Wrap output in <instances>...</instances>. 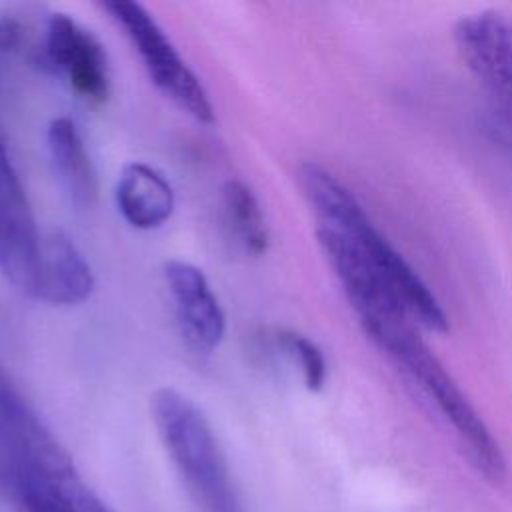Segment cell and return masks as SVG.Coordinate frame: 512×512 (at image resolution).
I'll return each instance as SVG.
<instances>
[{"instance_id": "cell-1", "label": "cell", "mask_w": 512, "mask_h": 512, "mask_svg": "<svg viewBox=\"0 0 512 512\" xmlns=\"http://www.w3.org/2000/svg\"><path fill=\"white\" fill-rule=\"evenodd\" d=\"M298 184L316 216V224L346 234L398 292L418 326L440 334L450 328L448 316L432 290L374 226L364 206L338 176L318 162H304L298 168Z\"/></svg>"}, {"instance_id": "cell-2", "label": "cell", "mask_w": 512, "mask_h": 512, "mask_svg": "<svg viewBox=\"0 0 512 512\" xmlns=\"http://www.w3.org/2000/svg\"><path fill=\"white\" fill-rule=\"evenodd\" d=\"M158 438L202 512H242L240 498L204 412L182 392L158 388L150 398Z\"/></svg>"}, {"instance_id": "cell-3", "label": "cell", "mask_w": 512, "mask_h": 512, "mask_svg": "<svg viewBox=\"0 0 512 512\" xmlns=\"http://www.w3.org/2000/svg\"><path fill=\"white\" fill-rule=\"evenodd\" d=\"M370 340L386 352L436 406L442 418L456 432L476 470L492 482L502 480L506 474V462L498 442L450 372L420 338L414 322H402L386 328Z\"/></svg>"}, {"instance_id": "cell-4", "label": "cell", "mask_w": 512, "mask_h": 512, "mask_svg": "<svg viewBox=\"0 0 512 512\" xmlns=\"http://www.w3.org/2000/svg\"><path fill=\"white\" fill-rule=\"evenodd\" d=\"M10 494L20 512H110L46 426L8 446Z\"/></svg>"}, {"instance_id": "cell-5", "label": "cell", "mask_w": 512, "mask_h": 512, "mask_svg": "<svg viewBox=\"0 0 512 512\" xmlns=\"http://www.w3.org/2000/svg\"><path fill=\"white\" fill-rule=\"evenodd\" d=\"M100 6L124 32L152 84L192 120L212 124L214 108L204 84L180 56L156 18L142 4L130 0L102 2Z\"/></svg>"}, {"instance_id": "cell-6", "label": "cell", "mask_w": 512, "mask_h": 512, "mask_svg": "<svg viewBox=\"0 0 512 512\" xmlns=\"http://www.w3.org/2000/svg\"><path fill=\"white\" fill-rule=\"evenodd\" d=\"M456 50L490 98L492 112L512 118V22L498 12L458 20Z\"/></svg>"}, {"instance_id": "cell-7", "label": "cell", "mask_w": 512, "mask_h": 512, "mask_svg": "<svg viewBox=\"0 0 512 512\" xmlns=\"http://www.w3.org/2000/svg\"><path fill=\"white\" fill-rule=\"evenodd\" d=\"M44 54L68 88L88 104H102L110 96V62L98 36L64 12L46 20Z\"/></svg>"}, {"instance_id": "cell-8", "label": "cell", "mask_w": 512, "mask_h": 512, "mask_svg": "<svg viewBox=\"0 0 512 512\" xmlns=\"http://www.w3.org/2000/svg\"><path fill=\"white\" fill-rule=\"evenodd\" d=\"M162 274L182 340L196 354H212L224 340L226 314L206 274L178 258L168 260Z\"/></svg>"}, {"instance_id": "cell-9", "label": "cell", "mask_w": 512, "mask_h": 512, "mask_svg": "<svg viewBox=\"0 0 512 512\" xmlns=\"http://www.w3.org/2000/svg\"><path fill=\"white\" fill-rule=\"evenodd\" d=\"M40 228L10 152L0 138V272L8 282H24L36 264Z\"/></svg>"}, {"instance_id": "cell-10", "label": "cell", "mask_w": 512, "mask_h": 512, "mask_svg": "<svg viewBox=\"0 0 512 512\" xmlns=\"http://www.w3.org/2000/svg\"><path fill=\"white\" fill-rule=\"evenodd\" d=\"M92 290L94 274L76 242L62 230H42L32 298L50 306H78Z\"/></svg>"}, {"instance_id": "cell-11", "label": "cell", "mask_w": 512, "mask_h": 512, "mask_svg": "<svg viewBox=\"0 0 512 512\" xmlns=\"http://www.w3.org/2000/svg\"><path fill=\"white\" fill-rule=\"evenodd\" d=\"M114 200L124 222L136 230L164 226L176 206L170 180L146 162H128L122 166L114 186Z\"/></svg>"}, {"instance_id": "cell-12", "label": "cell", "mask_w": 512, "mask_h": 512, "mask_svg": "<svg viewBox=\"0 0 512 512\" xmlns=\"http://www.w3.org/2000/svg\"><path fill=\"white\" fill-rule=\"evenodd\" d=\"M46 144L56 178L70 202L80 210L92 208L98 200V174L76 122L68 116L52 118Z\"/></svg>"}, {"instance_id": "cell-13", "label": "cell", "mask_w": 512, "mask_h": 512, "mask_svg": "<svg viewBox=\"0 0 512 512\" xmlns=\"http://www.w3.org/2000/svg\"><path fill=\"white\" fill-rule=\"evenodd\" d=\"M222 212L234 240L250 256H264L270 246V230L262 206L252 188L240 178H228L222 186Z\"/></svg>"}, {"instance_id": "cell-14", "label": "cell", "mask_w": 512, "mask_h": 512, "mask_svg": "<svg viewBox=\"0 0 512 512\" xmlns=\"http://www.w3.org/2000/svg\"><path fill=\"white\" fill-rule=\"evenodd\" d=\"M278 342L298 362L304 386L312 392L322 390L326 384L328 366L318 344L300 332H282Z\"/></svg>"}, {"instance_id": "cell-15", "label": "cell", "mask_w": 512, "mask_h": 512, "mask_svg": "<svg viewBox=\"0 0 512 512\" xmlns=\"http://www.w3.org/2000/svg\"><path fill=\"white\" fill-rule=\"evenodd\" d=\"M34 414L36 412L32 410V406L26 402L6 370L0 366V430L16 426Z\"/></svg>"}, {"instance_id": "cell-16", "label": "cell", "mask_w": 512, "mask_h": 512, "mask_svg": "<svg viewBox=\"0 0 512 512\" xmlns=\"http://www.w3.org/2000/svg\"><path fill=\"white\" fill-rule=\"evenodd\" d=\"M484 130L488 138L512 160V118L488 110L484 118Z\"/></svg>"}, {"instance_id": "cell-17", "label": "cell", "mask_w": 512, "mask_h": 512, "mask_svg": "<svg viewBox=\"0 0 512 512\" xmlns=\"http://www.w3.org/2000/svg\"><path fill=\"white\" fill-rule=\"evenodd\" d=\"M22 40V28L16 20H0V50H14Z\"/></svg>"}]
</instances>
